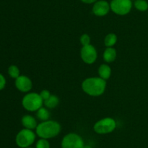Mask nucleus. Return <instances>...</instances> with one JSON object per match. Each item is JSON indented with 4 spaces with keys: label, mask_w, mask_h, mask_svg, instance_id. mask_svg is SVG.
Listing matches in <instances>:
<instances>
[{
    "label": "nucleus",
    "mask_w": 148,
    "mask_h": 148,
    "mask_svg": "<svg viewBox=\"0 0 148 148\" xmlns=\"http://www.w3.org/2000/svg\"><path fill=\"white\" fill-rule=\"evenodd\" d=\"M51 95V94L50 91L47 89H43L40 92V96L42 98V100H43V102L47 100L50 97Z\"/></svg>",
    "instance_id": "nucleus-21"
},
{
    "label": "nucleus",
    "mask_w": 148,
    "mask_h": 148,
    "mask_svg": "<svg viewBox=\"0 0 148 148\" xmlns=\"http://www.w3.org/2000/svg\"><path fill=\"white\" fill-rule=\"evenodd\" d=\"M117 42V36L115 33H111L106 36L104 44L106 47H113Z\"/></svg>",
    "instance_id": "nucleus-16"
},
{
    "label": "nucleus",
    "mask_w": 148,
    "mask_h": 148,
    "mask_svg": "<svg viewBox=\"0 0 148 148\" xmlns=\"http://www.w3.org/2000/svg\"><path fill=\"white\" fill-rule=\"evenodd\" d=\"M36 148H50V143L48 139L40 138L36 145Z\"/></svg>",
    "instance_id": "nucleus-19"
},
{
    "label": "nucleus",
    "mask_w": 148,
    "mask_h": 148,
    "mask_svg": "<svg viewBox=\"0 0 148 148\" xmlns=\"http://www.w3.org/2000/svg\"><path fill=\"white\" fill-rule=\"evenodd\" d=\"M80 56L84 62L91 65L96 61L98 52L95 46L92 44H89L82 46L80 51Z\"/></svg>",
    "instance_id": "nucleus-8"
},
{
    "label": "nucleus",
    "mask_w": 148,
    "mask_h": 148,
    "mask_svg": "<svg viewBox=\"0 0 148 148\" xmlns=\"http://www.w3.org/2000/svg\"><path fill=\"white\" fill-rule=\"evenodd\" d=\"M6 84V80L5 78L0 73V90L3 89L5 86Z\"/></svg>",
    "instance_id": "nucleus-22"
},
{
    "label": "nucleus",
    "mask_w": 148,
    "mask_h": 148,
    "mask_svg": "<svg viewBox=\"0 0 148 148\" xmlns=\"http://www.w3.org/2000/svg\"><path fill=\"white\" fill-rule=\"evenodd\" d=\"M84 141L79 134L76 133H69L64 136L62 140V148H82Z\"/></svg>",
    "instance_id": "nucleus-6"
},
{
    "label": "nucleus",
    "mask_w": 148,
    "mask_h": 148,
    "mask_svg": "<svg viewBox=\"0 0 148 148\" xmlns=\"http://www.w3.org/2000/svg\"><path fill=\"white\" fill-rule=\"evenodd\" d=\"M106 88V81L100 77H90L82 83V89L84 92L92 97L102 95Z\"/></svg>",
    "instance_id": "nucleus-1"
},
{
    "label": "nucleus",
    "mask_w": 148,
    "mask_h": 148,
    "mask_svg": "<svg viewBox=\"0 0 148 148\" xmlns=\"http://www.w3.org/2000/svg\"><path fill=\"white\" fill-rule=\"evenodd\" d=\"M36 140V133L33 130L23 129L18 132L16 136L15 142L18 147L26 148L30 147Z\"/></svg>",
    "instance_id": "nucleus-5"
},
{
    "label": "nucleus",
    "mask_w": 148,
    "mask_h": 148,
    "mask_svg": "<svg viewBox=\"0 0 148 148\" xmlns=\"http://www.w3.org/2000/svg\"><path fill=\"white\" fill-rule=\"evenodd\" d=\"M82 148H92V147L88 145H84V146L82 147Z\"/></svg>",
    "instance_id": "nucleus-24"
},
{
    "label": "nucleus",
    "mask_w": 148,
    "mask_h": 148,
    "mask_svg": "<svg viewBox=\"0 0 148 148\" xmlns=\"http://www.w3.org/2000/svg\"><path fill=\"white\" fill-rule=\"evenodd\" d=\"M62 127L56 120H48L38 123L36 129V133L42 139H49L60 133Z\"/></svg>",
    "instance_id": "nucleus-2"
},
{
    "label": "nucleus",
    "mask_w": 148,
    "mask_h": 148,
    "mask_svg": "<svg viewBox=\"0 0 148 148\" xmlns=\"http://www.w3.org/2000/svg\"><path fill=\"white\" fill-rule=\"evenodd\" d=\"M81 1L86 4H92V3H95L98 0H81Z\"/></svg>",
    "instance_id": "nucleus-23"
},
{
    "label": "nucleus",
    "mask_w": 148,
    "mask_h": 148,
    "mask_svg": "<svg viewBox=\"0 0 148 148\" xmlns=\"http://www.w3.org/2000/svg\"><path fill=\"white\" fill-rule=\"evenodd\" d=\"M98 74H99L100 78L106 81L107 79H108L111 77V67L107 65V64H102V65H100L99 68H98Z\"/></svg>",
    "instance_id": "nucleus-13"
},
{
    "label": "nucleus",
    "mask_w": 148,
    "mask_h": 148,
    "mask_svg": "<svg viewBox=\"0 0 148 148\" xmlns=\"http://www.w3.org/2000/svg\"><path fill=\"white\" fill-rule=\"evenodd\" d=\"M21 122L25 129H30V130L36 129L38 126L36 119L30 115H25L23 116L22 118Z\"/></svg>",
    "instance_id": "nucleus-11"
},
{
    "label": "nucleus",
    "mask_w": 148,
    "mask_h": 148,
    "mask_svg": "<svg viewBox=\"0 0 148 148\" xmlns=\"http://www.w3.org/2000/svg\"><path fill=\"white\" fill-rule=\"evenodd\" d=\"M111 7L110 4L106 1L101 0L98 1L94 4L92 7V12L98 17H103L106 15L109 12Z\"/></svg>",
    "instance_id": "nucleus-10"
},
{
    "label": "nucleus",
    "mask_w": 148,
    "mask_h": 148,
    "mask_svg": "<svg viewBox=\"0 0 148 148\" xmlns=\"http://www.w3.org/2000/svg\"><path fill=\"white\" fill-rule=\"evenodd\" d=\"M116 128V122L114 118L110 117L104 118L98 120L94 124L93 129L98 134H106L111 133Z\"/></svg>",
    "instance_id": "nucleus-4"
},
{
    "label": "nucleus",
    "mask_w": 148,
    "mask_h": 148,
    "mask_svg": "<svg viewBox=\"0 0 148 148\" xmlns=\"http://www.w3.org/2000/svg\"><path fill=\"white\" fill-rule=\"evenodd\" d=\"M59 100L57 96L54 94H51L49 99L46 101L43 102V104L46 106V108L49 109H53L59 104Z\"/></svg>",
    "instance_id": "nucleus-14"
},
{
    "label": "nucleus",
    "mask_w": 148,
    "mask_h": 148,
    "mask_svg": "<svg viewBox=\"0 0 148 148\" xmlns=\"http://www.w3.org/2000/svg\"><path fill=\"white\" fill-rule=\"evenodd\" d=\"M79 41H80L81 44L83 46H87V45L90 44V37L87 33H83L82 36L79 38Z\"/></svg>",
    "instance_id": "nucleus-20"
},
{
    "label": "nucleus",
    "mask_w": 148,
    "mask_h": 148,
    "mask_svg": "<svg viewBox=\"0 0 148 148\" xmlns=\"http://www.w3.org/2000/svg\"><path fill=\"white\" fill-rule=\"evenodd\" d=\"M26 148H33V147H26Z\"/></svg>",
    "instance_id": "nucleus-25"
},
{
    "label": "nucleus",
    "mask_w": 148,
    "mask_h": 148,
    "mask_svg": "<svg viewBox=\"0 0 148 148\" xmlns=\"http://www.w3.org/2000/svg\"><path fill=\"white\" fill-rule=\"evenodd\" d=\"M111 10L119 15H125L132 10V3L131 0H112L110 4Z\"/></svg>",
    "instance_id": "nucleus-7"
},
{
    "label": "nucleus",
    "mask_w": 148,
    "mask_h": 148,
    "mask_svg": "<svg viewBox=\"0 0 148 148\" xmlns=\"http://www.w3.org/2000/svg\"><path fill=\"white\" fill-rule=\"evenodd\" d=\"M134 7L141 12H145L148 9V3L145 0H136L134 1Z\"/></svg>",
    "instance_id": "nucleus-17"
},
{
    "label": "nucleus",
    "mask_w": 148,
    "mask_h": 148,
    "mask_svg": "<svg viewBox=\"0 0 148 148\" xmlns=\"http://www.w3.org/2000/svg\"><path fill=\"white\" fill-rule=\"evenodd\" d=\"M103 58L106 62H113L116 58V50L114 47H107L103 55Z\"/></svg>",
    "instance_id": "nucleus-12"
},
{
    "label": "nucleus",
    "mask_w": 148,
    "mask_h": 148,
    "mask_svg": "<svg viewBox=\"0 0 148 148\" xmlns=\"http://www.w3.org/2000/svg\"><path fill=\"white\" fill-rule=\"evenodd\" d=\"M8 73L12 78H17L20 76V70L16 65H11L8 68Z\"/></svg>",
    "instance_id": "nucleus-18"
},
{
    "label": "nucleus",
    "mask_w": 148,
    "mask_h": 148,
    "mask_svg": "<svg viewBox=\"0 0 148 148\" xmlns=\"http://www.w3.org/2000/svg\"><path fill=\"white\" fill-rule=\"evenodd\" d=\"M36 116H37L38 119L41 121H46V120H49L50 113L46 107H41L36 111Z\"/></svg>",
    "instance_id": "nucleus-15"
},
{
    "label": "nucleus",
    "mask_w": 148,
    "mask_h": 148,
    "mask_svg": "<svg viewBox=\"0 0 148 148\" xmlns=\"http://www.w3.org/2000/svg\"><path fill=\"white\" fill-rule=\"evenodd\" d=\"M22 104L27 111L36 112L43 106V100L40 97V94L36 92H28L23 98Z\"/></svg>",
    "instance_id": "nucleus-3"
},
{
    "label": "nucleus",
    "mask_w": 148,
    "mask_h": 148,
    "mask_svg": "<svg viewBox=\"0 0 148 148\" xmlns=\"http://www.w3.org/2000/svg\"><path fill=\"white\" fill-rule=\"evenodd\" d=\"M15 86L21 92L28 93L33 87V83L26 75H20L15 79Z\"/></svg>",
    "instance_id": "nucleus-9"
}]
</instances>
